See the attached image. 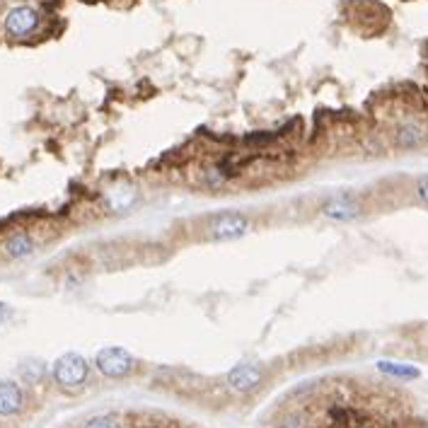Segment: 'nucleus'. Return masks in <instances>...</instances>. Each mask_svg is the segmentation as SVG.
I'll use <instances>...</instances> for the list:
<instances>
[{
	"label": "nucleus",
	"instance_id": "obj_1",
	"mask_svg": "<svg viewBox=\"0 0 428 428\" xmlns=\"http://www.w3.org/2000/svg\"><path fill=\"white\" fill-rule=\"evenodd\" d=\"M51 375H54V380L58 382L61 387L73 390V387L85 385V380H88V375H90V365L80 354H63L54 363Z\"/></svg>",
	"mask_w": 428,
	"mask_h": 428
},
{
	"label": "nucleus",
	"instance_id": "obj_2",
	"mask_svg": "<svg viewBox=\"0 0 428 428\" xmlns=\"http://www.w3.org/2000/svg\"><path fill=\"white\" fill-rule=\"evenodd\" d=\"M95 365L104 378H126V375L134 373L136 360L129 351L119 349V346H109V349H102L100 354L95 356Z\"/></svg>",
	"mask_w": 428,
	"mask_h": 428
},
{
	"label": "nucleus",
	"instance_id": "obj_3",
	"mask_svg": "<svg viewBox=\"0 0 428 428\" xmlns=\"http://www.w3.org/2000/svg\"><path fill=\"white\" fill-rule=\"evenodd\" d=\"M252 228V221L247 216H239V213H223L216 216L208 223V237L218 239V242H232V239L244 237Z\"/></svg>",
	"mask_w": 428,
	"mask_h": 428
},
{
	"label": "nucleus",
	"instance_id": "obj_4",
	"mask_svg": "<svg viewBox=\"0 0 428 428\" xmlns=\"http://www.w3.org/2000/svg\"><path fill=\"white\" fill-rule=\"evenodd\" d=\"M39 27V13L32 5H17L5 15V32L15 39H24Z\"/></svg>",
	"mask_w": 428,
	"mask_h": 428
},
{
	"label": "nucleus",
	"instance_id": "obj_5",
	"mask_svg": "<svg viewBox=\"0 0 428 428\" xmlns=\"http://www.w3.org/2000/svg\"><path fill=\"white\" fill-rule=\"evenodd\" d=\"M262 368H257L254 363H239L235 368L228 373V387H230L232 392H239V395H247V392H252L254 387H259V382H262Z\"/></svg>",
	"mask_w": 428,
	"mask_h": 428
},
{
	"label": "nucleus",
	"instance_id": "obj_6",
	"mask_svg": "<svg viewBox=\"0 0 428 428\" xmlns=\"http://www.w3.org/2000/svg\"><path fill=\"white\" fill-rule=\"evenodd\" d=\"M24 406L22 387L13 380H0V416H15Z\"/></svg>",
	"mask_w": 428,
	"mask_h": 428
},
{
	"label": "nucleus",
	"instance_id": "obj_7",
	"mask_svg": "<svg viewBox=\"0 0 428 428\" xmlns=\"http://www.w3.org/2000/svg\"><path fill=\"white\" fill-rule=\"evenodd\" d=\"M3 252L10 259H24L34 252V237L29 232H13L3 244Z\"/></svg>",
	"mask_w": 428,
	"mask_h": 428
},
{
	"label": "nucleus",
	"instance_id": "obj_8",
	"mask_svg": "<svg viewBox=\"0 0 428 428\" xmlns=\"http://www.w3.org/2000/svg\"><path fill=\"white\" fill-rule=\"evenodd\" d=\"M322 213L332 221H354L358 216V206L354 201H344V198H336V201H329L327 206L322 208Z\"/></svg>",
	"mask_w": 428,
	"mask_h": 428
},
{
	"label": "nucleus",
	"instance_id": "obj_9",
	"mask_svg": "<svg viewBox=\"0 0 428 428\" xmlns=\"http://www.w3.org/2000/svg\"><path fill=\"white\" fill-rule=\"evenodd\" d=\"M378 370L382 375H390L397 380H416L421 378V370L416 365H406V363H392V360H380Z\"/></svg>",
	"mask_w": 428,
	"mask_h": 428
},
{
	"label": "nucleus",
	"instance_id": "obj_10",
	"mask_svg": "<svg viewBox=\"0 0 428 428\" xmlns=\"http://www.w3.org/2000/svg\"><path fill=\"white\" fill-rule=\"evenodd\" d=\"M44 375H47V365L42 363V360H24L22 365H19V378H22L27 385H39V382L44 380Z\"/></svg>",
	"mask_w": 428,
	"mask_h": 428
},
{
	"label": "nucleus",
	"instance_id": "obj_11",
	"mask_svg": "<svg viewBox=\"0 0 428 428\" xmlns=\"http://www.w3.org/2000/svg\"><path fill=\"white\" fill-rule=\"evenodd\" d=\"M397 138H399L402 145H419V143L424 141V131L416 124H404L399 129V136H397Z\"/></svg>",
	"mask_w": 428,
	"mask_h": 428
},
{
	"label": "nucleus",
	"instance_id": "obj_12",
	"mask_svg": "<svg viewBox=\"0 0 428 428\" xmlns=\"http://www.w3.org/2000/svg\"><path fill=\"white\" fill-rule=\"evenodd\" d=\"M85 428H119V424L111 416H95L85 424Z\"/></svg>",
	"mask_w": 428,
	"mask_h": 428
},
{
	"label": "nucleus",
	"instance_id": "obj_13",
	"mask_svg": "<svg viewBox=\"0 0 428 428\" xmlns=\"http://www.w3.org/2000/svg\"><path fill=\"white\" fill-rule=\"evenodd\" d=\"M10 317H13V308L8 303H0V329L10 322Z\"/></svg>",
	"mask_w": 428,
	"mask_h": 428
},
{
	"label": "nucleus",
	"instance_id": "obj_14",
	"mask_svg": "<svg viewBox=\"0 0 428 428\" xmlns=\"http://www.w3.org/2000/svg\"><path fill=\"white\" fill-rule=\"evenodd\" d=\"M416 191H419V198L424 203H428V180H421L419 187H416Z\"/></svg>",
	"mask_w": 428,
	"mask_h": 428
},
{
	"label": "nucleus",
	"instance_id": "obj_15",
	"mask_svg": "<svg viewBox=\"0 0 428 428\" xmlns=\"http://www.w3.org/2000/svg\"><path fill=\"white\" fill-rule=\"evenodd\" d=\"M426 428H428V426H426Z\"/></svg>",
	"mask_w": 428,
	"mask_h": 428
}]
</instances>
